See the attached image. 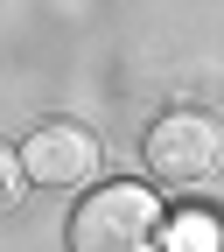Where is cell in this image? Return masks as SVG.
<instances>
[{"label":"cell","instance_id":"7a4b0ae2","mask_svg":"<svg viewBox=\"0 0 224 252\" xmlns=\"http://www.w3.org/2000/svg\"><path fill=\"white\" fill-rule=\"evenodd\" d=\"M217 161H224V126L210 112L175 105V112H161V119L147 126V168H154V182L196 189V182L217 175Z\"/></svg>","mask_w":224,"mask_h":252},{"label":"cell","instance_id":"5b68a950","mask_svg":"<svg viewBox=\"0 0 224 252\" xmlns=\"http://www.w3.org/2000/svg\"><path fill=\"white\" fill-rule=\"evenodd\" d=\"M182 245H189V252H210V224H203V217H189V224H182Z\"/></svg>","mask_w":224,"mask_h":252},{"label":"cell","instance_id":"6da1fadb","mask_svg":"<svg viewBox=\"0 0 224 252\" xmlns=\"http://www.w3.org/2000/svg\"><path fill=\"white\" fill-rule=\"evenodd\" d=\"M161 224V196L147 182H105L70 210V252H154Z\"/></svg>","mask_w":224,"mask_h":252},{"label":"cell","instance_id":"277c9868","mask_svg":"<svg viewBox=\"0 0 224 252\" xmlns=\"http://www.w3.org/2000/svg\"><path fill=\"white\" fill-rule=\"evenodd\" d=\"M14 196H21V161H14V147H0V210Z\"/></svg>","mask_w":224,"mask_h":252},{"label":"cell","instance_id":"3957f363","mask_svg":"<svg viewBox=\"0 0 224 252\" xmlns=\"http://www.w3.org/2000/svg\"><path fill=\"white\" fill-rule=\"evenodd\" d=\"M21 182H42V189H84V182H98V161H105V147L91 126L77 119H42L35 133L21 140Z\"/></svg>","mask_w":224,"mask_h":252}]
</instances>
